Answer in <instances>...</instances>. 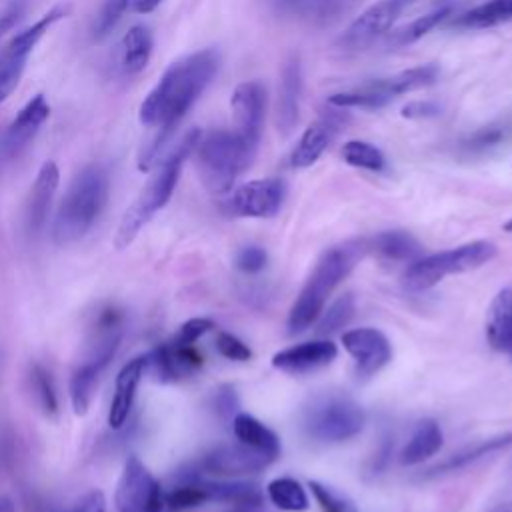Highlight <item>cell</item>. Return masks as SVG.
<instances>
[{"instance_id":"obj_35","label":"cell","mask_w":512,"mask_h":512,"mask_svg":"<svg viewBox=\"0 0 512 512\" xmlns=\"http://www.w3.org/2000/svg\"><path fill=\"white\" fill-rule=\"evenodd\" d=\"M342 158L346 164L370 172H382L386 168V158L382 150L366 140H348L342 146Z\"/></svg>"},{"instance_id":"obj_41","label":"cell","mask_w":512,"mask_h":512,"mask_svg":"<svg viewBox=\"0 0 512 512\" xmlns=\"http://www.w3.org/2000/svg\"><path fill=\"white\" fill-rule=\"evenodd\" d=\"M212 328H214V322L208 318H190L178 328L172 342L178 346H192L198 338H202Z\"/></svg>"},{"instance_id":"obj_10","label":"cell","mask_w":512,"mask_h":512,"mask_svg":"<svg viewBox=\"0 0 512 512\" xmlns=\"http://www.w3.org/2000/svg\"><path fill=\"white\" fill-rule=\"evenodd\" d=\"M416 0H378L368 6L338 38L342 50H362L374 40L384 36L404 10H408Z\"/></svg>"},{"instance_id":"obj_23","label":"cell","mask_w":512,"mask_h":512,"mask_svg":"<svg viewBox=\"0 0 512 512\" xmlns=\"http://www.w3.org/2000/svg\"><path fill=\"white\" fill-rule=\"evenodd\" d=\"M486 338L496 352L512 358V288H504L494 296L488 308Z\"/></svg>"},{"instance_id":"obj_20","label":"cell","mask_w":512,"mask_h":512,"mask_svg":"<svg viewBox=\"0 0 512 512\" xmlns=\"http://www.w3.org/2000/svg\"><path fill=\"white\" fill-rule=\"evenodd\" d=\"M144 372H146V358L144 356H136L120 368V372L116 376L114 396H112L110 410H108L110 428L118 430L126 424V420L130 416V410L134 406V400H136L138 384H140Z\"/></svg>"},{"instance_id":"obj_45","label":"cell","mask_w":512,"mask_h":512,"mask_svg":"<svg viewBox=\"0 0 512 512\" xmlns=\"http://www.w3.org/2000/svg\"><path fill=\"white\" fill-rule=\"evenodd\" d=\"M440 114V106L436 102H410L402 108L404 118H432Z\"/></svg>"},{"instance_id":"obj_39","label":"cell","mask_w":512,"mask_h":512,"mask_svg":"<svg viewBox=\"0 0 512 512\" xmlns=\"http://www.w3.org/2000/svg\"><path fill=\"white\" fill-rule=\"evenodd\" d=\"M126 10H128V0H106L92 24V36L96 40L108 36L112 28L120 22Z\"/></svg>"},{"instance_id":"obj_44","label":"cell","mask_w":512,"mask_h":512,"mask_svg":"<svg viewBox=\"0 0 512 512\" xmlns=\"http://www.w3.org/2000/svg\"><path fill=\"white\" fill-rule=\"evenodd\" d=\"M68 512H106V496L100 490H90Z\"/></svg>"},{"instance_id":"obj_21","label":"cell","mask_w":512,"mask_h":512,"mask_svg":"<svg viewBox=\"0 0 512 512\" xmlns=\"http://www.w3.org/2000/svg\"><path fill=\"white\" fill-rule=\"evenodd\" d=\"M302 94V68L298 56H290L282 68V80L278 86L276 126L282 134H290L298 122Z\"/></svg>"},{"instance_id":"obj_4","label":"cell","mask_w":512,"mask_h":512,"mask_svg":"<svg viewBox=\"0 0 512 512\" xmlns=\"http://www.w3.org/2000/svg\"><path fill=\"white\" fill-rule=\"evenodd\" d=\"M108 190V172L100 164H90L72 178L52 222V238L58 246L86 236L108 202Z\"/></svg>"},{"instance_id":"obj_33","label":"cell","mask_w":512,"mask_h":512,"mask_svg":"<svg viewBox=\"0 0 512 512\" xmlns=\"http://www.w3.org/2000/svg\"><path fill=\"white\" fill-rule=\"evenodd\" d=\"M510 136H512V118L496 120V122H490V124L478 128L476 132L468 134L462 140V150L466 154H484V152L500 146L502 142H506Z\"/></svg>"},{"instance_id":"obj_48","label":"cell","mask_w":512,"mask_h":512,"mask_svg":"<svg viewBox=\"0 0 512 512\" xmlns=\"http://www.w3.org/2000/svg\"><path fill=\"white\" fill-rule=\"evenodd\" d=\"M356 0H318V12L322 16H328V14H336L348 6H352Z\"/></svg>"},{"instance_id":"obj_29","label":"cell","mask_w":512,"mask_h":512,"mask_svg":"<svg viewBox=\"0 0 512 512\" xmlns=\"http://www.w3.org/2000/svg\"><path fill=\"white\" fill-rule=\"evenodd\" d=\"M442 446V430L436 420H420L408 440V444L402 450V464H420L434 456Z\"/></svg>"},{"instance_id":"obj_31","label":"cell","mask_w":512,"mask_h":512,"mask_svg":"<svg viewBox=\"0 0 512 512\" xmlns=\"http://www.w3.org/2000/svg\"><path fill=\"white\" fill-rule=\"evenodd\" d=\"M68 12H70V6H68V4H58V6H54V8L48 10L44 16H40L34 24H30V26L24 28L22 32H18V34L8 42V46H6L4 50H6L8 54L28 58L30 52L34 50V46L40 42V38L48 32V28H50L52 24H56L58 20H62Z\"/></svg>"},{"instance_id":"obj_2","label":"cell","mask_w":512,"mask_h":512,"mask_svg":"<svg viewBox=\"0 0 512 512\" xmlns=\"http://www.w3.org/2000/svg\"><path fill=\"white\" fill-rule=\"evenodd\" d=\"M200 134L202 132L198 128L188 130L182 136V140L176 146H172V150L154 166L152 176L148 178L140 194L134 198V202L128 206L116 228L114 246L118 250L128 248L140 234V230L154 218V214L168 204L180 180L184 160L192 154Z\"/></svg>"},{"instance_id":"obj_34","label":"cell","mask_w":512,"mask_h":512,"mask_svg":"<svg viewBox=\"0 0 512 512\" xmlns=\"http://www.w3.org/2000/svg\"><path fill=\"white\" fill-rule=\"evenodd\" d=\"M266 492L272 504L286 512H302L310 504L306 490L294 478H274L272 482H268Z\"/></svg>"},{"instance_id":"obj_38","label":"cell","mask_w":512,"mask_h":512,"mask_svg":"<svg viewBox=\"0 0 512 512\" xmlns=\"http://www.w3.org/2000/svg\"><path fill=\"white\" fill-rule=\"evenodd\" d=\"M26 60L28 58L8 54L6 50L0 54V102H4L12 94V90L18 86Z\"/></svg>"},{"instance_id":"obj_16","label":"cell","mask_w":512,"mask_h":512,"mask_svg":"<svg viewBox=\"0 0 512 512\" xmlns=\"http://www.w3.org/2000/svg\"><path fill=\"white\" fill-rule=\"evenodd\" d=\"M338 110H330L324 112L318 120H314L300 136L298 144L294 146L292 154H290V164L294 168H308L312 166L328 148V144L334 140V136L338 134L340 126L346 122V114Z\"/></svg>"},{"instance_id":"obj_47","label":"cell","mask_w":512,"mask_h":512,"mask_svg":"<svg viewBox=\"0 0 512 512\" xmlns=\"http://www.w3.org/2000/svg\"><path fill=\"white\" fill-rule=\"evenodd\" d=\"M236 408H238V398H236V394H234V390L230 388V386H226V388H222L218 394H216V410L220 412V416H236L238 412H236Z\"/></svg>"},{"instance_id":"obj_8","label":"cell","mask_w":512,"mask_h":512,"mask_svg":"<svg viewBox=\"0 0 512 512\" xmlns=\"http://www.w3.org/2000/svg\"><path fill=\"white\" fill-rule=\"evenodd\" d=\"M440 76L436 64H420L402 72H396L386 78L366 82L352 90L334 92L328 96V104L334 108H360V110H378L384 108L394 98L432 86Z\"/></svg>"},{"instance_id":"obj_22","label":"cell","mask_w":512,"mask_h":512,"mask_svg":"<svg viewBox=\"0 0 512 512\" xmlns=\"http://www.w3.org/2000/svg\"><path fill=\"white\" fill-rule=\"evenodd\" d=\"M58 182H60V170L56 162L46 160L36 174V180L30 188L28 204H26V226L30 232H38L44 226Z\"/></svg>"},{"instance_id":"obj_17","label":"cell","mask_w":512,"mask_h":512,"mask_svg":"<svg viewBox=\"0 0 512 512\" xmlns=\"http://www.w3.org/2000/svg\"><path fill=\"white\" fill-rule=\"evenodd\" d=\"M146 370L158 382H174L202 366V356L194 350V346H178L174 342H166L146 356Z\"/></svg>"},{"instance_id":"obj_51","label":"cell","mask_w":512,"mask_h":512,"mask_svg":"<svg viewBox=\"0 0 512 512\" xmlns=\"http://www.w3.org/2000/svg\"><path fill=\"white\" fill-rule=\"evenodd\" d=\"M504 230H506V232H512V218L504 224Z\"/></svg>"},{"instance_id":"obj_28","label":"cell","mask_w":512,"mask_h":512,"mask_svg":"<svg viewBox=\"0 0 512 512\" xmlns=\"http://www.w3.org/2000/svg\"><path fill=\"white\" fill-rule=\"evenodd\" d=\"M508 446H512V432L488 438V440H484V442H480L476 446H470V448H466V450H462L458 454H452L444 462L432 466L426 476L432 478V476H440V474L462 470V468H466V466H470V464H474V462H478V460H482V458H486L490 454H496V452H500V450H504Z\"/></svg>"},{"instance_id":"obj_13","label":"cell","mask_w":512,"mask_h":512,"mask_svg":"<svg viewBox=\"0 0 512 512\" xmlns=\"http://www.w3.org/2000/svg\"><path fill=\"white\" fill-rule=\"evenodd\" d=\"M232 118H234V132L242 136L248 144H260L264 112H266V88L258 80L242 82L234 88L232 98Z\"/></svg>"},{"instance_id":"obj_14","label":"cell","mask_w":512,"mask_h":512,"mask_svg":"<svg viewBox=\"0 0 512 512\" xmlns=\"http://www.w3.org/2000/svg\"><path fill=\"white\" fill-rule=\"evenodd\" d=\"M342 344L346 352L356 362V374L360 378H370L380 372L392 360V346L384 332L378 328H354L342 334Z\"/></svg>"},{"instance_id":"obj_7","label":"cell","mask_w":512,"mask_h":512,"mask_svg":"<svg viewBox=\"0 0 512 512\" xmlns=\"http://www.w3.org/2000/svg\"><path fill=\"white\" fill-rule=\"evenodd\" d=\"M496 256V246L488 240H474L450 250L416 258L406 268L402 282L412 292H422L450 274H462L488 264Z\"/></svg>"},{"instance_id":"obj_46","label":"cell","mask_w":512,"mask_h":512,"mask_svg":"<svg viewBox=\"0 0 512 512\" xmlns=\"http://www.w3.org/2000/svg\"><path fill=\"white\" fill-rule=\"evenodd\" d=\"M22 12H24V4H22L20 0H16V2H12V4L0 14V40L18 24Z\"/></svg>"},{"instance_id":"obj_37","label":"cell","mask_w":512,"mask_h":512,"mask_svg":"<svg viewBox=\"0 0 512 512\" xmlns=\"http://www.w3.org/2000/svg\"><path fill=\"white\" fill-rule=\"evenodd\" d=\"M308 488L312 490L316 502L324 512H358L356 504L342 492L334 490L332 486H326L322 482H308Z\"/></svg>"},{"instance_id":"obj_27","label":"cell","mask_w":512,"mask_h":512,"mask_svg":"<svg viewBox=\"0 0 512 512\" xmlns=\"http://www.w3.org/2000/svg\"><path fill=\"white\" fill-rule=\"evenodd\" d=\"M202 490L206 494V500L236 504L244 508L260 506L262 504V492L256 484L240 482V480H202Z\"/></svg>"},{"instance_id":"obj_36","label":"cell","mask_w":512,"mask_h":512,"mask_svg":"<svg viewBox=\"0 0 512 512\" xmlns=\"http://www.w3.org/2000/svg\"><path fill=\"white\" fill-rule=\"evenodd\" d=\"M354 308H356V304H354L352 294L340 296L338 300H334L328 306V310H322V314L318 316V328L316 330L320 334H332V332L344 328L352 320Z\"/></svg>"},{"instance_id":"obj_40","label":"cell","mask_w":512,"mask_h":512,"mask_svg":"<svg viewBox=\"0 0 512 512\" xmlns=\"http://www.w3.org/2000/svg\"><path fill=\"white\" fill-rule=\"evenodd\" d=\"M32 386L36 390V396L42 404V408L46 412H56L58 408V400H56V392H54V386H52V380L50 376L46 374V370H42L40 366H34L32 370Z\"/></svg>"},{"instance_id":"obj_24","label":"cell","mask_w":512,"mask_h":512,"mask_svg":"<svg viewBox=\"0 0 512 512\" xmlns=\"http://www.w3.org/2000/svg\"><path fill=\"white\" fill-rule=\"evenodd\" d=\"M152 32L144 24H134L122 38L120 44V68L124 74L132 76L146 68L152 56Z\"/></svg>"},{"instance_id":"obj_3","label":"cell","mask_w":512,"mask_h":512,"mask_svg":"<svg viewBox=\"0 0 512 512\" xmlns=\"http://www.w3.org/2000/svg\"><path fill=\"white\" fill-rule=\"evenodd\" d=\"M366 252V240H358L332 246L318 258L312 274L308 276L290 308L286 322L288 334H300L318 320L328 302V296L350 274V270Z\"/></svg>"},{"instance_id":"obj_50","label":"cell","mask_w":512,"mask_h":512,"mask_svg":"<svg viewBox=\"0 0 512 512\" xmlns=\"http://www.w3.org/2000/svg\"><path fill=\"white\" fill-rule=\"evenodd\" d=\"M0 512H16V506H14L12 498L0 496Z\"/></svg>"},{"instance_id":"obj_43","label":"cell","mask_w":512,"mask_h":512,"mask_svg":"<svg viewBox=\"0 0 512 512\" xmlns=\"http://www.w3.org/2000/svg\"><path fill=\"white\" fill-rule=\"evenodd\" d=\"M266 262H268V254L260 246H246L236 254V266L246 274L260 272L266 266Z\"/></svg>"},{"instance_id":"obj_52","label":"cell","mask_w":512,"mask_h":512,"mask_svg":"<svg viewBox=\"0 0 512 512\" xmlns=\"http://www.w3.org/2000/svg\"><path fill=\"white\" fill-rule=\"evenodd\" d=\"M234 512H252V510H234Z\"/></svg>"},{"instance_id":"obj_42","label":"cell","mask_w":512,"mask_h":512,"mask_svg":"<svg viewBox=\"0 0 512 512\" xmlns=\"http://www.w3.org/2000/svg\"><path fill=\"white\" fill-rule=\"evenodd\" d=\"M216 350L228 358V360H236V362H246L252 358V350L234 334L230 332H218L216 336Z\"/></svg>"},{"instance_id":"obj_6","label":"cell","mask_w":512,"mask_h":512,"mask_svg":"<svg viewBox=\"0 0 512 512\" xmlns=\"http://www.w3.org/2000/svg\"><path fill=\"white\" fill-rule=\"evenodd\" d=\"M366 414L360 404L342 392H322L302 410L304 432L318 442L336 444L354 438L364 428Z\"/></svg>"},{"instance_id":"obj_32","label":"cell","mask_w":512,"mask_h":512,"mask_svg":"<svg viewBox=\"0 0 512 512\" xmlns=\"http://www.w3.org/2000/svg\"><path fill=\"white\" fill-rule=\"evenodd\" d=\"M454 14V6L452 4H442L440 8L418 16L416 20H412L410 24L402 26L400 30H396L390 36V44L392 46H406V44H414L416 40H420L422 36H426L430 30H434L438 24H442L446 18H450Z\"/></svg>"},{"instance_id":"obj_5","label":"cell","mask_w":512,"mask_h":512,"mask_svg":"<svg viewBox=\"0 0 512 512\" xmlns=\"http://www.w3.org/2000/svg\"><path fill=\"white\" fill-rule=\"evenodd\" d=\"M256 152V146L226 128L200 134L192 150L200 180L214 194L228 192L238 176L252 166Z\"/></svg>"},{"instance_id":"obj_19","label":"cell","mask_w":512,"mask_h":512,"mask_svg":"<svg viewBox=\"0 0 512 512\" xmlns=\"http://www.w3.org/2000/svg\"><path fill=\"white\" fill-rule=\"evenodd\" d=\"M338 354V348L330 340H310L286 350H280L272 356V366L288 374H306L322 366H328Z\"/></svg>"},{"instance_id":"obj_49","label":"cell","mask_w":512,"mask_h":512,"mask_svg":"<svg viewBox=\"0 0 512 512\" xmlns=\"http://www.w3.org/2000/svg\"><path fill=\"white\" fill-rule=\"evenodd\" d=\"M158 4H160V0H128V10L138 12V14H148V12H152Z\"/></svg>"},{"instance_id":"obj_26","label":"cell","mask_w":512,"mask_h":512,"mask_svg":"<svg viewBox=\"0 0 512 512\" xmlns=\"http://www.w3.org/2000/svg\"><path fill=\"white\" fill-rule=\"evenodd\" d=\"M232 430H234V436H236L238 442H242V444H246L250 448H256V450L272 456L274 460L278 458V454H280V440L258 418H254V416H250L246 412H238L232 418Z\"/></svg>"},{"instance_id":"obj_1","label":"cell","mask_w":512,"mask_h":512,"mask_svg":"<svg viewBox=\"0 0 512 512\" xmlns=\"http://www.w3.org/2000/svg\"><path fill=\"white\" fill-rule=\"evenodd\" d=\"M218 66V50L202 48L172 62L164 70V74L142 100L138 110V118L144 126L160 130V134L138 156L140 172H148L160 162V150L168 142L172 130L212 82Z\"/></svg>"},{"instance_id":"obj_11","label":"cell","mask_w":512,"mask_h":512,"mask_svg":"<svg viewBox=\"0 0 512 512\" xmlns=\"http://www.w3.org/2000/svg\"><path fill=\"white\" fill-rule=\"evenodd\" d=\"M284 198H286L284 180L280 178L250 180L232 192L228 200V208L236 216L270 218L280 212Z\"/></svg>"},{"instance_id":"obj_9","label":"cell","mask_w":512,"mask_h":512,"mask_svg":"<svg viewBox=\"0 0 512 512\" xmlns=\"http://www.w3.org/2000/svg\"><path fill=\"white\" fill-rule=\"evenodd\" d=\"M114 504L118 512H162V488L138 456H128L124 462L114 492Z\"/></svg>"},{"instance_id":"obj_12","label":"cell","mask_w":512,"mask_h":512,"mask_svg":"<svg viewBox=\"0 0 512 512\" xmlns=\"http://www.w3.org/2000/svg\"><path fill=\"white\" fill-rule=\"evenodd\" d=\"M274 462L272 456L250 448L242 442L236 444H220L208 450L200 462L198 472H208L216 476H242V474H256Z\"/></svg>"},{"instance_id":"obj_30","label":"cell","mask_w":512,"mask_h":512,"mask_svg":"<svg viewBox=\"0 0 512 512\" xmlns=\"http://www.w3.org/2000/svg\"><path fill=\"white\" fill-rule=\"evenodd\" d=\"M512 20V0H486L452 20L460 30H482Z\"/></svg>"},{"instance_id":"obj_18","label":"cell","mask_w":512,"mask_h":512,"mask_svg":"<svg viewBox=\"0 0 512 512\" xmlns=\"http://www.w3.org/2000/svg\"><path fill=\"white\" fill-rule=\"evenodd\" d=\"M50 116V104L42 94H36L30 98L22 110L16 114V118L8 124L2 140H0V150L4 156H16L22 152L30 140L38 134L42 124Z\"/></svg>"},{"instance_id":"obj_25","label":"cell","mask_w":512,"mask_h":512,"mask_svg":"<svg viewBox=\"0 0 512 512\" xmlns=\"http://www.w3.org/2000/svg\"><path fill=\"white\" fill-rule=\"evenodd\" d=\"M422 246L418 240L404 230H386L366 240V250L374 252L386 260L414 262L420 256Z\"/></svg>"},{"instance_id":"obj_15","label":"cell","mask_w":512,"mask_h":512,"mask_svg":"<svg viewBox=\"0 0 512 512\" xmlns=\"http://www.w3.org/2000/svg\"><path fill=\"white\" fill-rule=\"evenodd\" d=\"M118 342H120V334L114 330L108 332L104 340L98 344L94 356L74 370L70 378V400H72L74 414L84 416L88 412L94 396V388L98 384V376L102 368L108 364V360L114 356Z\"/></svg>"}]
</instances>
